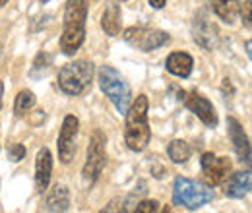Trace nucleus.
Masks as SVG:
<instances>
[{
    "instance_id": "nucleus-24",
    "label": "nucleus",
    "mask_w": 252,
    "mask_h": 213,
    "mask_svg": "<svg viewBox=\"0 0 252 213\" xmlns=\"http://www.w3.org/2000/svg\"><path fill=\"white\" fill-rule=\"evenodd\" d=\"M251 8H252V2L247 0L245 6H243V10H241V14H243V24H245L247 30H251Z\"/></svg>"
},
{
    "instance_id": "nucleus-2",
    "label": "nucleus",
    "mask_w": 252,
    "mask_h": 213,
    "mask_svg": "<svg viewBox=\"0 0 252 213\" xmlns=\"http://www.w3.org/2000/svg\"><path fill=\"white\" fill-rule=\"evenodd\" d=\"M148 97L138 95L134 103L126 109V122H125V142L128 150L140 153L144 152L152 140V128L148 122Z\"/></svg>"
},
{
    "instance_id": "nucleus-13",
    "label": "nucleus",
    "mask_w": 252,
    "mask_h": 213,
    "mask_svg": "<svg viewBox=\"0 0 252 213\" xmlns=\"http://www.w3.org/2000/svg\"><path fill=\"white\" fill-rule=\"evenodd\" d=\"M51 175H53V155L49 152V148H41L35 157V188L37 192H45L51 183Z\"/></svg>"
},
{
    "instance_id": "nucleus-22",
    "label": "nucleus",
    "mask_w": 252,
    "mask_h": 213,
    "mask_svg": "<svg viewBox=\"0 0 252 213\" xmlns=\"http://www.w3.org/2000/svg\"><path fill=\"white\" fill-rule=\"evenodd\" d=\"M134 212L138 213H156L159 212V204L156 200H142L134 206Z\"/></svg>"
},
{
    "instance_id": "nucleus-23",
    "label": "nucleus",
    "mask_w": 252,
    "mask_h": 213,
    "mask_svg": "<svg viewBox=\"0 0 252 213\" xmlns=\"http://www.w3.org/2000/svg\"><path fill=\"white\" fill-rule=\"evenodd\" d=\"M8 157H10V161L20 163V161L26 157V148H24L22 144H12L10 150H8Z\"/></svg>"
},
{
    "instance_id": "nucleus-8",
    "label": "nucleus",
    "mask_w": 252,
    "mask_h": 213,
    "mask_svg": "<svg viewBox=\"0 0 252 213\" xmlns=\"http://www.w3.org/2000/svg\"><path fill=\"white\" fill-rule=\"evenodd\" d=\"M200 165H202V173H204L208 186L223 184L229 179L231 169H233V165L227 157H216L214 153H204L200 159Z\"/></svg>"
},
{
    "instance_id": "nucleus-27",
    "label": "nucleus",
    "mask_w": 252,
    "mask_h": 213,
    "mask_svg": "<svg viewBox=\"0 0 252 213\" xmlns=\"http://www.w3.org/2000/svg\"><path fill=\"white\" fill-rule=\"evenodd\" d=\"M4 4H6V2H4V0H0V6H4Z\"/></svg>"
},
{
    "instance_id": "nucleus-18",
    "label": "nucleus",
    "mask_w": 252,
    "mask_h": 213,
    "mask_svg": "<svg viewBox=\"0 0 252 213\" xmlns=\"http://www.w3.org/2000/svg\"><path fill=\"white\" fill-rule=\"evenodd\" d=\"M212 8H214V14L220 18L221 22L225 24H233L239 16V0H212Z\"/></svg>"
},
{
    "instance_id": "nucleus-3",
    "label": "nucleus",
    "mask_w": 252,
    "mask_h": 213,
    "mask_svg": "<svg viewBox=\"0 0 252 213\" xmlns=\"http://www.w3.org/2000/svg\"><path fill=\"white\" fill-rule=\"evenodd\" d=\"M97 82H99L101 91L105 93V97L115 105V109L121 115H125L126 109L132 103V91H130L128 82L121 76V72L115 70L113 66L105 64L97 72Z\"/></svg>"
},
{
    "instance_id": "nucleus-25",
    "label": "nucleus",
    "mask_w": 252,
    "mask_h": 213,
    "mask_svg": "<svg viewBox=\"0 0 252 213\" xmlns=\"http://www.w3.org/2000/svg\"><path fill=\"white\" fill-rule=\"evenodd\" d=\"M165 2H167V0H150V6L156 8V10H161V8L165 6Z\"/></svg>"
},
{
    "instance_id": "nucleus-4",
    "label": "nucleus",
    "mask_w": 252,
    "mask_h": 213,
    "mask_svg": "<svg viewBox=\"0 0 252 213\" xmlns=\"http://www.w3.org/2000/svg\"><path fill=\"white\" fill-rule=\"evenodd\" d=\"M214 200L212 186L198 181H192L187 177H177L173 183V204L187 208L190 212L200 210L202 206L210 204Z\"/></svg>"
},
{
    "instance_id": "nucleus-5",
    "label": "nucleus",
    "mask_w": 252,
    "mask_h": 213,
    "mask_svg": "<svg viewBox=\"0 0 252 213\" xmlns=\"http://www.w3.org/2000/svg\"><path fill=\"white\" fill-rule=\"evenodd\" d=\"M94 62L74 61L64 64L59 70V88L64 95L78 97L86 91L94 80Z\"/></svg>"
},
{
    "instance_id": "nucleus-17",
    "label": "nucleus",
    "mask_w": 252,
    "mask_h": 213,
    "mask_svg": "<svg viewBox=\"0 0 252 213\" xmlns=\"http://www.w3.org/2000/svg\"><path fill=\"white\" fill-rule=\"evenodd\" d=\"M121 16L123 14H121V6L119 4H109L107 10L103 12V16H101V28H103V31L109 37H115V35L121 33V24H123Z\"/></svg>"
},
{
    "instance_id": "nucleus-11",
    "label": "nucleus",
    "mask_w": 252,
    "mask_h": 213,
    "mask_svg": "<svg viewBox=\"0 0 252 213\" xmlns=\"http://www.w3.org/2000/svg\"><path fill=\"white\" fill-rule=\"evenodd\" d=\"M185 103L206 126H210V128L218 126L220 119H218V113H216V109H214L210 99H206L204 95H200L198 91H190L189 97H185Z\"/></svg>"
},
{
    "instance_id": "nucleus-26",
    "label": "nucleus",
    "mask_w": 252,
    "mask_h": 213,
    "mask_svg": "<svg viewBox=\"0 0 252 213\" xmlns=\"http://www.w3.org/2000/svg\"><path fill=\"white\" fill-rule=\"evenodd\" d=\"M2 97H4V86H2V82H0V109H2Z\"/></svg>"
},
{
    "instance_id": "nucleus-6",
    "label": "nucleus",
    "mask_w": 252,
    "mask_h": 213,
    "mask_svg": "<svg viewBox=\"0 0 252 213\" xmlns=\"http://www.w3.org/2000/svg\"><path fill=\"white\" fill-rule=\"evenodd\" d=\"M105 144H107V138L101 130H95L92 140H90V148H88V157H86V163H84V169H82V179L86 186H92L95 184V181L99 179L101 171L105 169V163H107V152H105Z\"/></svg>"
},
{
    "instance_id": "nucleus-9",
    "label": "nucleus",
    "mask_w": 252,
    "mask_h": 213,
    "mask_svg": "<svg viewBox=\"0 0 252 213\" xmlns=\"http://www.w3.org/2000/svg\"><path fill=\"white\" fill-rule=\"evenodd\" d=\"M78 130H80V121H78L74 115L64 117L63 128H61V134H59V142H57L59 159H61L63 163H70V161L74 159Z\"/></svg>"
},
{
    "instance_id": "nucleus-1",
    "label": "nucleus",
    "mask_w": 252,
    "mask_h": 213,
    "mask_svg": "<svg viewBox=\"0 0 252 213\" xmlns=\"http://www.w3.org/2000/svg\"><path fill=\"white\" fill-rule=\"evenodd\" d=\"M86 20H88V0H66L63 37H61V51L66 57H72L84 45Z\"/></svg>"
},
{
    "instance_id": "nucleus-14",
    "label": "nucleus",
    "mask_w": 252,
    "mask_h": 213,
    "mask_svg": "<svg viewBox=\"0 0 252 213\" xmlns=\"http://www.w3.org/2000/svg\"><path fill=\"white\" fill-rule=\"evenodd\" d=\"M251 186H252L251 171H247V173H235L233 177L227 179L225 196H227V198L241 200V198H245V196L251 192Z\"/></svg>"
},
{
    "instance_id": "nucleus-20",
    "label": "nucleus",
    "mask_w": 252,
    "mask_h": 213,
    "mask_svg": "<svg viewBox=\"0 0 252 213\" xmlns=\"http://www.w3.org/2000/svg\"><path fill=\"white\" fill-rule=\"evenodd\" d=\"M35 93L30 91V90H24V91L18 93L16 101H14V113L16 117H26L33 107H35Z\"/></svg>"
},
{
    "instance_id": "nucleus-16",
    "label": "nucleus",
    "mask_w": 252,
    "mask_h": 213,
    "mask_svg": "<svg viewBox=\"0 0 252 213\" xmlns=\"http://www.w3.org/2000/svg\"><path fill=\"white\" fill-rule=\"evenodd\" d=\"M47 212H68L70 210V190L64 184H55L45 202Z\"/></svg>"
},
{
    "instance_id": "nucleus-21",
    "label": "nucleus",
    "mask_w": 252,
    "mask_h": 213,
    "mask_svg": "<svg viewBox=\"0 0 252 213\" xmlns=\"http://www.w3.org/2000/svg\"><path fill=\"white\" fill-rule=\"evenodd\" d=\"M51 64H53V57L49 55V53H39L37 57H35V61H33V66H32V72H30V76L32 78H43V76H47V72L51 70Z\"/></svg>"
},
{
    "instance_id": "nucleus-29",
    "label": "nucleus",
    "mask_w": 252,
    "mask_h": 213,
    "mask_svg": "<svg viewBox=\"0 0 252 213\" xmlns=\"http://www.w3.org/2000/svg\"><path fill=\"white\" fill-rule=\"evenodd\" d=\"M4 2H8V0H4Z\"/></svg>"
},
{
    "instance_id": "nucleus-12",
    "label": "nucleus",
    "mask_w": 252,
    "mask_h": 213,
    "mask_svg": "<svg viewBox=\"0 0 252 213\" xmlns=\"http://www.w3.org/2000/svg\"><path fill=\"white\" fill-rule=\"evenodd\" d=\"M227 132H229V138H231V144H233L237 157L243 163L251 165V142H249V136L245 134V128L235 117L227 119Z\"/></svg>"
},
{
    "instance_id": "nucleus-10",
    "label": "nucleus",
    "mask_w": 252,
    "mask_h": 213,
    "mask_svg": "<svg viewBox=\"0 0 252 213\" xmlns=\"http://www.w3.org/2000/svg\"><path fill=\"white\" fill-rule=\"evenodd\" d=\"M192 37L206 51H214L218 47V43H220V31L210 22V18H208L206 12H198L196 14V18L192 22Z\"/></svg>"
},
{
    "instance_id": "nucleus-19",
    "label": "nucleus",
    "mask_w": 252,
    "mask_h": 213,
    "mask_svg": "<svg viewBox=\"0 0 252 213\" xmlns=\"http://www.w3.org/2000/svg\"><path fill=\"white\" fill-rule=\"evenodd\" d=\"M167 153H169V159H171L173 163L183 165V163H187L190 159L192 150H190V146L185 140H173V142L169 144V148H167Z\"/></svg>"
},
{
    "instance_id": "nucleus-15",
    "label": "nucleus",
    "mask_w": 252,
    "mask_h": 213,
    "mask_svg": "<svg viewBox=\"0 0 252 213\" xmlns=\"http://www.w3.org/2000/svg\"><path fill=\"white\" fill-rule=\"evenodd\" d=\"M165 68L173 76H177V78H189L190 74H192V68H194V61H192V57H190L189 53L177 51V53H171L167 57Z\"/></svg>"
},
{
    "instance_id": "nucleus-7",
    "label": "nucleus",
    "mask_w": 252,
    "mask_h": 213,
    "mask_svg": "<svg viewBox=\"0 0 252 213\" xmlns=\"http://www.w3.org/2000/svg\"><path fill=\"white\" fill-rule=\"evenodd\" d=\"M123 39L130 47L142 51V53H152L159 47L167 45L169 43V33L161 30H150V28H128V30L123 33Z\"/></svg>"
},
{
    "instance_id": "nucleus-28",
    "label": "nucleus",
    "mask_w": 252,
    "mask_h": 213,
    "mask_svg": "<svg viewBox=\"0 0 252 213\" xmlns=\"http://www.w3.org/2000/svg\"><path fill=\"white\" fill-rule=\"evenodd\" d=\"M39 2H43V4H47V2H49V0H39Z\"/></svg>"
}]
</instances>
